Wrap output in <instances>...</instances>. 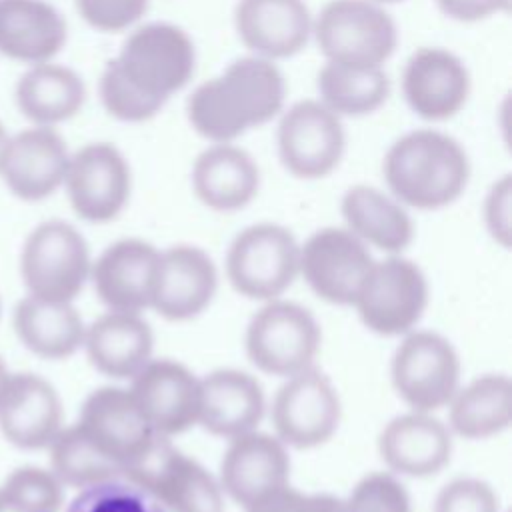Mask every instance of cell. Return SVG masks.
Instances as JSON below:
<instances>
[{
  "label": "cell",
  "instance_id": "43",
  "mask_svg": "<svg viewBox=\"0 0 512 512\" xmlns=\"http://www.w3.org/2000/svg\"><path fill=\"white\" fill-rule=\"evenodd\" d=\"M438 12L458 24H478L508 14L512 0H434Z\"/></svg>",
  "mask_w": 512,
  "mask_h": 512
},
{
  "label": "cell",
  "instance_id": "23",
  "mask_svg": "<svg viewBox=\"0 0 512 512\" xmlns=\"http://www.w3.org/2000/svg\"><path fill=\"white\" fill-rule=\"evenodd\" d=\"M194 196L214 212L246 208L260 190V168L238 142L206 144L190 170Z\"/></svg>",
  "mask_w": 512,
  "mask_h": 512
},
{
  "label": "cell",
  "instance_id": "24",
  "mask_svg": "<svg viewBox=\"0 0 512 512\" xmlns=\"http://www.w3.org/2000/svg\"><path fill=\"white\" fill-rule=\"evenodd\" d=\"M62 402L54 386L36 374H10L0 398V430L18 448H48L62 430Z\"/></svg>",
  "mask_w": 512,
  "mask_h": 512
},
{
  "label": "cell",
  "instance_id": "2",
  "mask_svg": "<svg viewBox=\"0 0 512 512\" xmlns=\"http://www.w3.org/2000/svg\"><path fill=\"white\" fill-rule=\"evenodd\" d=\"M470 174L464 144L430 124L400 134L382 158L386 190L408 210H440L454 204Z\"/></svg>",
  "mask_w": 512,
  "mask_h": 512
},
{
  "label": "cell",
  "instance_id": "33",
  "mask_svg": "<svg viewBox=\"0 0 512 512\" xmlns=\"http://www.w3.org/2000/svg\"><path fill=\"white\" fill-rule=\"evenodd\" d=\"M386 68H360L322 62L316 74V98L344 122L378 112L390 96Z\"/></svg>",
  "mask_w": 512,
  "mask_h": 512
},
{
  "label": "cell",
  "instance_id": "10",
  "mask_svg": "<svg viewBox=\"0 0 512 512\" xmlns=\"http://www.w3.org/2000/svg\"><path fill=\"white\" fill-rule=\"evenodd\" d=\"M390 378L410 410L434 412L448 406L460 388V358L444 336L410 330L394 350Z\"/></svg>",
  "mask_w": 512,
  "mask_h": 512
},
{
  "label": "cell",
  "instance_id": "45",
  "mask_svg": "<svg viewBox=\"0 0 512 512\" xmlns=\"http://www.w3.org/2000/svg\"><path fill=\"white\" fill-rule=\"evenodd\" d=\"M8 138H10V132L6 130V126H4L2 120H0V160H2V154H4V148H6Z\"/></svg>",
  "mask_w": 512,
  "mask_h": 512
},
{
  "label": "cell",
  "instance_id": "32",
  "mask_svg": "<svg viewBox=\"0 0 512 512\" xmlns=\"http://www.w3.org/2000/svg\"><path fill=\"white\" fill-rule=\"evenodd\" d=\"M450 408V430L468 440L504 432L512 420V382L506 374H484L458 388Z\"/></svg>",
  "mask_w": 512,
  "mask_h": 512
},
{
  "label": "cell",
  "instance_id": "30",
  "mask_svg": "<svg viewBox=\"0 0 512 512\" xmlns=\"http://www.w3.org/2000/svg\"><path fill=\"white\" fill-rule=\"evenodd\" d=\"M344 228L366 246L388 254H400L414 238V222L408 208L388 190L372 184L350 186L340 200Z\"/></svg>",
  "mask_w": 512,
  "mask_h": 512
},
{
  "label": "cell",
  "instance_id": "44",
  "mask_svg": "<svg viewBox=\"0 0 512 512\" xmlns=\"http://www.w3.org/2000/svg\"><path fill=\"white\" fill-rule=\"evenodd\" d=\"M8 380H10V374H8V370H6V366H4V362H2V358H0V398H2V394H4V388H6Z\"/></svg>",
  "mask_w": 512,
  "mask_h": 512
},
{
  "label": "cell",
  "instance_id": "21",
  "mask_svg": "<svg viewBox=\"0 0 512 512\" xmlns=\"http://www.w3.org/2000/svg\"><path fill=\"white\" fill-rule=\"evenodd\" d=\"M290 458L274 434L250 430L230 438L220 462V488L242 508L288 484Z\"/></svg>",
  "mask_w": 512,
  "mask_h": 512
},
{
  "label": "cell",
  "instance_id": "16",
  "mask_svg": "<svg viewBox=\"0 0 512 512\" xmlns=\"http://www.w3.org/2000/svg\"><path fill=\"white\" fill-rule=\"evenodd\" d=\"M68 160L70 148L58 128L30 124L10 134L0 160V178L12 196L40 202L64 184Z\"/></svg>",
  "mask_w": 512,
  "mask_h": 512
},
{
  "label": "cell",
  "instance_id": "27",
  "mask_svg": "<svg viewBox=\"0 0 512 512\" xmlns=\"http://www.w3.org/2000/svg\"><path fill=\"white\" fill-rule=\"evenodd\" d=\"M82 346L98 372L132 380L152 360L154 334L140 312L108 310L86 328Z\"/></svg>",
  "mask_w": 512,
  "mask_h": 512
},
{
  "label": "cell",
  "instance_id": "8",
  "mask_svg": "<svg viewBox=\"0 0 512 512\" xmlns=\"http://www.w3.org/2000/svg\"><path fill=\"white\" fill-rule=\"evenodd\" d=\"M244 346L258 370L288 378L314 364L320 326L304 306L274 298L250 318Z\"/></svg>",
  "mask_w": 512,
  "mask_h": 512
},
{
  "label": "cell",
  "instance_id": "46",
  "mask_svg": "<svg viewBox=\"0 0 512 512\" xmlns=\"http://www.w3.org/2000/svg\"><path fill=\"white\" fill-rule=\"evenodd\" d=\"M374 2H378V4H384V6H392V4H400V2H406V0H374Z\"/></svg>",
  "mask_w": 512,
  "mask_h": 512
},
{
  "label": "cell",
  "instance_id": "26",
  "mask_svg": "<svg viewBox=\"0 0 512 512\" xmlns=\"http://www.w3.org/2000/svg\"><path fill=\"white\" fill-rule=\"evenodd\" d=\"M158 254L160 250L142 238H122L98 256L90 276L108 310L142 312L150 306Z\"/></svg>",
  "mask_w": 512,
  "mask_h": 512
},
{
  "label": "cell",
  "instance_id": "6",
  "mask_svg": "<svg viewBox=\"0 0 512 512\" xmlns=\"http://www.w3.org/2000/svg\"><path fill=\"white\" fill-rule=\"evenodd\" d=\"M276 122V152L280 164L298 180L330 176L346 154L344 120L318 98H304L280 112Z\"/></svg>",
  "mask_w": 512,
  "mask_h": 512
},
{
  "label": "cell",
  "instance_id": "3",
  "mask_svg": "<svg viewBox=\"0 0 512 512\" xmlns=\"http://www.w3.org/2000/svg\"><path fill=\"white\" fill-rule=\"evenodd\" d=\"M110 60L140 92L166 106L190 86L198 52L192 36L182 26L152 20L126 32Z\"/></svg>",
  "mask_w": 512,
  "mask_h": 512
},
{
  "label": "cell",
  "instance_id": "25",
  "mask_svg": "<svg viewBox=\"0 0 512 512\" xmlns=\"http://www.w3.org/2000/svg\"><path fill=\"white\" fill-rule=\"evenodd\" d=\"M68 42V22L48 0H0V56L34 66L56 60Z\"/></svg>",
  "mask_w": 512,
  "mask_h": 512
},
{
  "label": "cell",
  "instance_id": "12",
  "mask_svg": "<svg viewBox=\"0 0 512 512\" xmlns=\"http://www.w3.org/2000/svg\"><path fill=\"white\" fill-rule=\"evenodd\" d=\"M400 90L408 110L424 124L438 126L456 118L472 96L466 60L446 46H418L404 62Z\"/></svg>",
  "mask_w": 512,
  "mask_h": 512
},
{
  "label": "cell",
  "instance_id": "11",
  "mask_svg": "<svg viewBox=\"0 0 512 512\" xmlns=\"http://www.w3.org/2000/svg\"><path fill=\"white\" fill-rule=\"evenodd\" d=\"M362 324L380 336L414 330L428 306V282L412 260L390 254L374 262L354 304Z\"/></svg>",
  "mask_w": 512,
  "mask_h": 512
},
{
  "label": "cell",
  "instance_id": "13",
  "mask_svg": "<svg viewBox=\"0 0 512 512\" xmlns=\"http://www.w3.org/2000/svg\"><path fill=\"white\" fill-rule=\"evenodd\" d=\"M62 186L78 218L92 224L112 222L130 200V162L112 142H88L70 152Z\"/></svg>",
  "mask_w": 512,
  "mask_h": 512
},
{
  "label": "cell",
  "instance_id": "35",
  "mask_svg": "<svg viewBox=\"0 0 512 512\" xmlns=\"http://www.w3.org/2000/svg\"><path fill=\"white\" fill-rule=\"evenodd\" d=\"M62 500V482L52 470L36 466L14 470L0 488V502L8 512H58Z\"/></svg>",
  "mask_w": 512,
  "mask_h": 512
},
{
  "label": "cell",
  "instance_id": "4",
  "mask_svg": "<svg viewBox=\"0 0 512 512\" xmlns=\"http://www.w3.org/2000/svg\"><path fill=\"white\" fill-rule=\"evenodd\" d=\"M400 32L388 6L374 0H328L312 24V42L324 62L386 68Z\"/></svg>",
  "mask_w": 512,
  "mask_h": 512
},
{
  "label": "cell",
  "instance_id": "9",
  "mask_svg": "<svg viewBox=\"0 0 512 512\" xmlns=\"http://www.w3.org/2000/svg\"><path fill=\"white\" fill-rule=\"evenodd\" d=\"M122 478L144 488L166 512H224L220 482L200 462L174 448L166 436H156Z\"/></svg>",
  "mask_w": 512,
  "mask_h": 512
},
{
  "label": "cell",
  "instance_id": "28",
  "mask_svg": "<svg viewBox=\"0 0 512 512\" xmlns=\"http://www.w3.org/2000/svg\"><path fill=\"white\" fill-rule=\"evenodd\" d=\"M266 398L260 382L236 368H220L200 380L198 422L214 436L234 438L256 430Z\"/></svg>",
  "mask_w": 512,
  "mask_h": 512
},
{
  "label": "cell",
  "instance_id": "15",
  "mask_svg": "<svg viewBox=\"0 0 512 512\" xmlns=\"http://www.w3.org/2000/svg\"><path fill=\"white\" fill-rule=\"evenodd\" d=\"M372 264L368 246L344 226L320 228L300 244L298 274L330 304L352 306Z\"/></svg>",
  "mask_w": 512,
  "mask_h": 512
},
{
  "label": "cell",
  "instance_id": "40",
  "mask_svg": "<svg viewBox=\"0 0 512 512\" xmlns=\"http://www.w3.org/2000/svg\"><path fill=\"white\" fill-rule=\"evenodd\" d=\"M432 512H500V502L488 482L454 478L438 492Z\"/></svg>",
  "mask_w": 512,
  "mask_h": 512
},
{
  "label": "cell",
  "instance_id": "39",
  "mask_svg": "<svg viewBox=\"0 0 512 512\" xmlns=\"http://www.w3.org/2000/svg\"><path fill=\"white\" fill-rule=\"evenodd\" d=\"M78 16L96 32L126 34L148 14L150 0H74Z\"/></svg>",
  "mask_w": 512,
  "mask_h": 512
},
{
  "label": "cell",
  "instance_id": "17",
  "mask_svg": "<svg viewBox=\"0 0 512 512\" xmlns=\"http://www.w3.org/2000/svg\"><path fill=\"white\" fill-rule=\"evenodd\" d=\"M232 24L248 54L280 64L312 42L314 12L306 0H236Z\"/></svg>",
  "mask_w": 512,
  "mask_h": 512
},
{
  "label": "cell",
  "instance_id": "1",
  "mask_svg": "<svg viewBox=\"0 0 512 512\" xmlns=\"http://www.w3.org/2000/svg\"><path fill=\"white\" fill-rule=\"evenodd\" d=\"M286 100L280 64L246 52L188 92L186 120L208 144L238 142L250 130L274 122Z\"/></svg>",
  "mask_w": 512,
  "mask_h": 512
},
{
  "label": "cell",
  "instance_id": "42",
  "mask_svg": "<svg viewBox=\"0 0 512 512\" xmlns=\"http://www.w3.org/2000/svg\"><path fill=\"white\" fill-rule=\"evenodd\" d=\"M482 220L492 236L502 248H510L512 244V176L502 174L496 178L482 204Z\"/></svg>",
  "mask_w": 512,
  "mask_h": 512
},
{
  "label": "cell",
  "instance_id": "47",
  "mask_svg": "<svg viewBox=\"0 0 512 512\" xmlns=\"http://www.w3.org/2000/svg\"><path fill=\"white\" fill-rule=\"evenodd\" d=\"M0 512H4V508H2V502H0Z\"/></svg>",
  "mask_w": 512,
  "mask_h": 512
},
{
  "label": "cell",
  "instance_id": "14",
  "mask_svg": "<svg viewBox=\"0 0 512 512\" xmlns=\"http://www.w3.org/2000/svg\"><path fill=\"white\" fill-rule=\"evenodd\" d=\"M342 404L330 382L314 366L288 376L272 400L276 436L292 448H316L332 438L340 424Z\"/></svg>",
  "mask_w": 512,
  "mask_h": 512
},
{
  "label": "cell",
  "instance_id": "22",
  "mask_svg": "<svg viewBox=\"0 0 512 512\" xmlns=\"http://www.w3.org/2000/svg\"><path fill=\"white\" fill-rule=\"evenodd\" d=\"M378 452L392 474L426 478L450 462L452 432L432 412L412 410L382 428Z\"/></svg>",
  "mask_w": 512,
  "mask_h": 512
},
{
  "label": "cell",
  "instance_id": "29",
  "mask_svg": "<svg viewBox=\"0 0 512 512\" xmlns=\"http://www.w3.org/2000/svg\"><path fill=\"white\" fill-rule=\"evenodd\" d=\"M86 98L84 78L58 60L26 66L14 86V104L32 126L58 128L70 122L82 112Z\"/></svg>",
  "mask_w": 512,
  "mask_h": 512
},
{
  "label": "cell",
  "instance_id": "34",
  "mask_svg": "<svg viewBox=\"0 0 512 512\" xmlns=\"http://www.w3.org/2000/svg\"><path fill=\"white\" fill-rule=\"evenodd\" d=\"M50 466L52 474L62 486L88 488L114 478H122L120 464L104 456L78 426L62 428L50 442Z\"/></svg>",
  "mask_w": 512,
  "mask_h": 512
},
{
  "label": "cell",
  "instance_id": "41",
  "mask_svg": "<svg viewBox=\"0 0 512 512\" xmlns=\"http://www.w3.org/2000/svg\"><path fill=\"white\" fill-rule=\"evenodd\" d=\"M246 512H346V502L332 494H304L288 484L244 508Z\"/></svg>",
  "mask_w": 512,
  "mask_h": 512
},
{
  "label": "cell",
  "instance_id": "38",
  "mask_svg": "<svg viewBox=\"0 0 512 512\" xmlns=\"http://www.w3.org/2000/svg\"><path fill=\"white\" fill-rule=\"evenodd\" d=\"M346 512H410V496L392 472H370L358 480Z\"/></svg>",
  "mask_w": 512,
  "mask_h": 512
},
{
  "label": "cell",
  "instance_id": "20",
  "mask_svg": "<svg viewBox=\"0 0 512 512\" xmlns=\"http://www.w3.org/2000/svg\"><path fill=\"white\" fill-rule=\"evenodd\" d=\"M130 392L160 436L170 438L198 422L200 378L176 360H150L132 378Z\"/></svg>",
  "mask_w": 512,
  "mask_h": 512
},
{
  "label": "cell",
  "instance_id": "7",
  "mask_svg": "<svg viewBox=\"0 0 512 512\" xmlns=\"http://www.w3.org/2000/svg\"><path fill=\"white\" fill-rule=\"evenodd\" d=\"M90 250L84 236L64 220H46L26 238L20 256L28 294L72 302L90 278Z\"/></svg>",
  "mask_w": 512,
  "mask_h": 512
},
{
  "label": "cell",
  "instance_id": "31",
  "mask_svg": "<svg viewBox=\"0 0 512 512\" xmlns=\"http://www.w3.org/2000/svg\"><path fill=\"white\" fill-rule=\"evenodd\" d=\"M14 330L30 352L62 360L82 346L86 326L70 302L28 294L14 308Z\"/></svg>",
  "mask_w": 512,
  "mask_h": 512
},
{
  "label": "cell",
  "instance_id": "36",
  "mask_svg": "<svg viewBox=\"0 0 512 512\" xmlns=\"http://www.w3.org/2000/svg\"><path fill=\"white\" fill-rule=\"evenodd\" d=\"M98 98L104 112L122 124H144L164 110V104L146 96L126 80L112 60H106L100 72Z\"/></svg>",
  "mask_w": 512,
  "mask_h": 512
},
{
  "label": "cell",
  "instance_id": "5",
  "mask_svg": "<svg viewBox=\"0 0 512 512\" xmlns=\"http://www.w3.org/2000/svg\"><path fill=\"white\" fill-rule=\"evenodd\" d=\"M298 270L300 244L280 224H250L228 246L226 276L244 298L260 302L278 298L294 282Z\"/></svg>",
  "mask_w": 512,
  "mask_h": 512
},
{
  "label": "cell",
  "instance_id": "18",
  "mask_svg": "<svg viewBox=\"0 0 512 512\" xmlns=\"http://www.w3.org/2000/svg\"><path fill=\"white\" fill-rule=\"evenodd\" d=\"M80 432L110 460L126 470L154 442L156 434L130 390L104 386L82 404Z\"/></svg>",
  "mask_w": 512,
  "mask_h": 512
},
{
  "label": "cell",
  "instance_id": "19",
  "mask_svg": "<svg viewBox=\"0 0 512 512\" xmlns=\"http://www.w3.org/2000/svg\"><path fill=\"white\" fill-rule=\"evenodd\" d=\"M216 286L212 258L198 246L176 244L158 254L148 308L172 322L190 320L212 302Z\"/></svg>",
  "mask_w": 512,
  "mask_h": 512
},
{
  "label": "cell",
  "instance_id": "37",
  "mask_svg": "<svg viewBox=\"0 0 512 512\" xmlns=\"http://www.w3.org/2000/svg\"><path fill=\"white\" fill-rule=\"evenodd\" d=\"M68 512H166V508L134 482L114 478L82 488Z\"/></svg>",
  "mask_w": 512,
  "mask_h": 512
}]
</instances>
